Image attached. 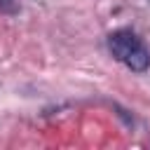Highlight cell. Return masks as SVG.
I'll return each mask as SVG.
<instances>
[{"label":"cell","instance_id":"cell-2","mask_svg":"<svg viewBox=\"0 0 150 150\" xmlns=\"http://www.w3.org/2000/svg\"><path fill=\"white\" fill-rule=\"evenodd\" d=\"M0 9H5V12H16L19 7H16V2H12V0H0Z\"/></svg>","mask_w":150,"mask_h":150},{"label":"cell","instance_id":"cell-1","mask_svg":"<svg viewBox=\"0 0 150 150\" xmlns=\"http://www.w3.org/2000/svg\"><path fill=\"white\" fill-rule=\"evenodd\" d=\"M108 47L110 54L122 61L127 68H131L134 73H143L150 66V52L143 47V42L131 33V30H115L108 38Z\"/></svg>","mask_w":150,"mask_h":150}]
</instances>
